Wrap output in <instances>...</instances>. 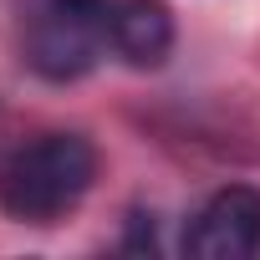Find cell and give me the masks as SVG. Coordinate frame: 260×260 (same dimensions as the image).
<instances>
[{
    "instance_id": "obj_1",
    "label": "cell",
    "mask_w": 260,
    "mask_h": 260,
    "mask_svg": "<svg viewBox=\"0 0 260 260\" xmlns=\"http://www.w3.org/2000/svg\"><path fill=\"white\" fill-rule=\"evenodd\" d=\"M97 179V153L82 133H41L0 169V204L26 224L61 219Z\"/></svg>"
},
{
    "instance_id": "obj_3",
    "label": "cell",
    "mask_w": 260,
    "mask_h": 260,
    "mask_svg": "<svg viewBox=\"0 0 260 260\" xmlns=\"http://www.w3.org/2000/svg\"><path fill=\"white\" fill-rule=\"evenodd\" d=\"M184 250L194 260H250L260 250V194L245 184L209 194L184 230Z\"/></svg>"
},
{
    "instance_id": "obj_2",
    "label": "cell",
    "mask_w": 260,
    "mask_h": 260,
    "mask_svg": "<svg viewBox=\"0 0 260 260\" xmlns=\"http://www.w3.org/2000/svg\"><path fill=\"white\" fill-rule=\"evenodd\" d=\"M107 0H26L21 46L31 72H41L46 82L82 77L107 41Z\"/></svg>"
},
{
    "instance_id": "obj_4",
    "label": "cell",
    "mask_w": 260,
    "mask_h": 260,
    "mask_svg": "<svg viewBox=\"0 0 260 260\" xmlns=\"http://www.w3.org/2000/svg\"><path fill=\"white\" fill-rule=\"evenodd\" d=\"M107 41L127 67H164L174 51V16L164 0H117L107 16Z\"/></svg>"
}]
</instances>
